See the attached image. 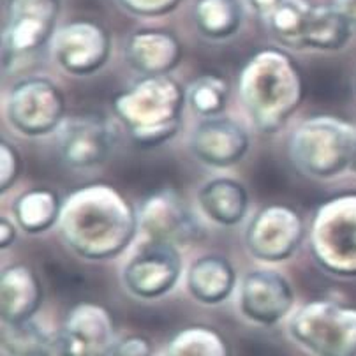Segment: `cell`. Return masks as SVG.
I'll use <instances>...</instances> for the list:
<instances>
[{"label":"cell","instance_id":"cell-26","mask_svg":"<svg viewBox=\"0 0 356 356\" xmlns=\"http://www.w3.org/2000/svg\"><path fill=\"white\" fill-rule=\"evenodd\" d=\"M187 106L201 118L219 117L226 110L229 85L222 76L203 74L187 87Z\"/></svg>","mask_w":356,"mask_h":356},{"label":"cell","instance_id":"cell-35","mask_svg":"<svg viewBox=\"0 0 356 356\" xmlns=\"http://www.w3.org/2000/svg\"><path fill=\"white\" fill-rule=\"evenodd\" d=\"M351 170L356 171V148H355V154H353V161H351Z\"/></svg>","mask_w":356,"mask_h":356},{"label":"cell","instance_id":"cell-10","mask_svg":"<svg viewBox=\"0 0 356 356\" xmlns=\"http://www.w3.org/2000/svg\"><path fill=\"white\" fill-rule=\"evenodd\" d=\"M182 270V256L177 245L147 240L124 266L122 281L125 289L136 298L156 300L178 284Z\"/></svg>","mask_w":356,"mask_h":356},{"label":"cell","instance_id":"cell-9","mask_svg":"<svg viewBox=\"0 0 356 356\" xmlns=\"http://www.w3.org/2000/svg\"><path fill=\"white\" fill-rule=\"evenodd\" d=\"M303 220L293 207L266 205L254 213L245 229V247L259 261L281 263L296 252L303 240Z\"/></svg>","mask_w":356,"mask_h":356},{"label":"cell","instance_id":"cell-25","mask_svg":"<svg viewBox=\"0 0 356 356\" xmlns=\"http://www.w3.org/2000/svg\"><path fill=\"white\" fill-rule=\"evenodd\" d=\"M312 4L307 0H284L266 18L268 31L279 44L291 49H303V34Z\"/></svg>","mask_w":356,"mask_h":356},{"label":"cell","instance_id":"cell-34","mask_svg":"<svg viewBox=\"0 0 356 356\" xmlns=\"http://www.w3.org/2000/svg\"><path fill=\"white\" fill-rule=\"evenodd\" d=\"M334 6L356 27V0H335Z\"/></svg>","mask_w":356,"mask_h":356},{"label":"cell","instance_id":"cell-23","mask_svg":"<svg viewBox=\"0 0 356 356\" xmlns=\"http://www.w3.org/2000/svg\"><path fill=\"white\" fill-rule=\"evenodd\" d=\"M193 15L203 38L222 41L235 35L242 25V0H196Z\"/></svg>","mask_w":356,"mask_h":356},{"label":"cell","instance_id":"cell-12","mask_svg":"<svg viewBox=\"0 0 356 356\" xmlns=\"http://www.w3.org/2000/svg\"><path fill=\"white\" fill-rule=\"evenodd\" d=\"M138 220L148 242H166L178 247L180 243H191L201 236L196 217L177 191L164 189L152 193L143 201Z\"/></svg>","mask_w":356,"mask_h":356},{"label":"cell","instance_id":"cell-8","mask_svg":"<svg viewBox=\"0 0 356 356\" xmlns=\"http://www.w3.org/2000/svg\"><path fill=\"white\" fill-rule=\"evenodd\" d=\"M64 94L48 78H25L9 90L6 115L23 136L39 138L55 133L64 124Z\"/></svg>","mask_w":356,"mask_h":356},{"label":"cell","instance_id":"cell-31","mask_svg":"<svg viewBox=\"0 0 356 356\" xmlns=\"http://www.w3.org/2000/svg\"><path fill=\"white\" fill-rule=\"evenodd\" d=\"M152 342L143 335H129L117 342L110 356H152Z\"/></svg>","mask_w":356,"mask_h":356},{"label":"cell","instance_id":"cell-17","mask_svg":"<svg viewBox=\"0 0 356 356\" xmlns=\"http://www.w3.org/2000/svg\"><path fill=\"white\" fill-rule=\"evenodd\" d=\"M42 302V286L38 273L25 263H16L2 272L0 279V318L2 323L34 319Z\"/></svg>","mask_w":356,"mask_h":356},{"label":"cell","instance_id":"cell-21","mask_svg":"<svg viewBox=\"0 0 356 356\" xmlns=\"http://www.w3.org/2000/svg\"><path fill=\"white\" fill-rule=\"evenodd\" d=\"M351 23L335 6L318 4L309 11L303 46L318 51H335L348 42Z\"/></svg>","mask_w":356,"mask_h":356},{"label":"cell","instance_id":"cell-15","mask_svg":"<svg viewBox=\"0 0 356 356\" xmlns=\"http://www.w3.org/2000/svg\"><path fill=\"white\" fill-rule=\"evenodd\" d=\"M249 134L233 118H203L191 134L189 147L200 163L210 168H232L249 152Z\"/></svg>","mask_w":356,"mask_h":356},{"label":"cell","instance_id":"cell-24","mask_svg":"<svg viewBox=\"0 0 356 356\" xmlns=\"http://www.w3.org/2000/svg\"><path fill=\"white\" fill-rule=\"evenodd\" d=\"M166 356H232L224 335L210 326H187L170 339Z\"/></svg>","mask_w":356,"mask_h":356},{"label":"cell","instance_id":"cell-11","mask_svg":"<svg viewBox=\"0 0 356 356\" xmlns=\"http://www.w3.org/2000/svg\"><path fill=\"white\" fill-rule=\"evenodd\" d=\"M51 54L58 67L72 76H90L106 65L111 38L106 29L90 19H76L57 29Z\"/></svg>","mask_w":356,"mask_h":356},{"label":"cell","instance_id":"cell-30","mask_svg":"<svg viewBox=\"0 0 356 356\" xmlns=\"http://www.w3.org/2000/svg\"><path fill=\"white\" fill-rule=\"evenodd\" d=\"M182 0H120V4L133 15L154 18L175 11Z\"/></svg>","mask_w":356,"mask_h":356},{"label":"cell","instance_id":"cell-32","mask_svg":"<svg viewBox=\"0 0 356 356\" xmlns=\"http://www.w3.org/2000/svg\"><path fill=\"white\" fill-rule=\"evenodd\" d=\"M242 2L247 6V8L252 9L256 15H261L265 16V18H268V16L279 8L284 0H242Z\"/></svg>","mask_w":356,"mask_h":356},{"label":"cell","instance_id":"cell-4","mask_svg":"<svg viewBox=\"0 0 356 356\" xmlns=\"http://www.w3.org/2000/svg\"><path fill=\"white\" fill-rule=\"evenodd\" d=\"M355 131L334 117H312L293 131L289 156L296 170L311 178H332L351 166Z\"/></svg>","mask_w":356,"mask_h":356},{"label":"cell","instance_id":"cell-13","mask_svg":"<svg viewBox=\"0 0 356 356\" xmlns=\"http://www.w3.org/2000/svg\"><path fill=\"white\" fill-rule=\"evenodd\" d=\"M57 148L60 159L72 170L97 168L113 150V131L104 118L80 115L58 127Z\"/></svg>","mask_w":356,"mask_h":356},{"label":"cell","instance_id":"cell-7","mask_svg":"<svg viewBox=\"0 0 356 356\" xmlns=\"http://www.w3.org/2000/svg\"><path fill=\"white\" fill-rule=\"evenodd\" d=\"M60 0H9L2 34V65L11 71L18 62L41 54L57 32Z\"/></svg>","mask_w":356,"mask_h":356},{"label":"cell","instance_id":"cell-16","mask_svg":"<svg viewBox=\"0 0 356 356\" xmlns=\"http://www.w3.org/2000/svg\"><path fill=\"white\" fill-rule=\"evenodd\" d=\"M125 60L141 76H166L182 60V44L163 29H141L125 42Z\"/></svg>","mask_w":356,"mask_h":356},{"label":"cell","instance_id":"cell-6","mask_svg":"<svg viewBox=\"0 0 356 356\" xmlns=\"http://www.w3.org/2000/svg\"><path fill=\"white\" fill-rule=\"evenodd\" d=\"M289 334L314 356H356V309L312 300L293 316Z\"/></svg>","mask_w":356,"mask_h":356},{"label":"cell","instance_id":"cell-18","mask_svg":"<svg viewBox=\"0 0 356 356\" xmlns=\"http://www.w3.org/2000/svg\"><path fill=\"white\" fill-rule=\"evenodd\" d=\"M64 326L88 349V356H110L117 346L113 316L99 303L81 302L69 311Z\"/></svg>","mask_w":356,"mask_h":356},{"label":"cell","instance_id":"cell-29","mask_svg":"<svg viewBox=\"0 0 356 356\" xmlns=\"http://www.w3.org/2000/svg\"><path fill=\"white\" fill-rule=\"evenodd\" d=\"M0 193L4 194L11 189L22 173V157L18 150L9 141H0Z\"/></svg>","mask_w":356,"mask_h":356},{"label":"cell","instance_id":"cell-2","mask_svg":"<svg viewBox=\"0 0 356 356\" xmlns=\"http://www.w3.org/2000/svg\"><path fill=\"white\" fill-rule=\"evenodd\" d=\"M238 94L256 129L275 134L302 104L305 95L302 71L282 49H258L240 71Z\"/></svg>","mask_w":356,"mask_h":356},{"label":"cell","instance_id":"cell-20","mask_svg":"<svg viewBox=\"0 0 356 356\" xmlns=\"http://www.w3.org/2000/svg\"><path fill=\"white\" fill-rule=\"evenodd\" d=\"M197 203L212 222L224 227L238 226L249 210L247 189L233 178H213L201 187Z\"/></svg>","mask_w":356,"mask_h":356},{"label":"cell","instance_id":"cell-22","mask_svg":"<svg viewBox=\"0 0 356 356\" xmlns=\"http://www.w3.org/2000/svg\"><path fill=\"white\" fill-rule=\"evenodd\" d=\"M62 205L64 203L55 191L32 189L16 197L13 213L23 232L29 235H41L58 224Z\"/></svg>","mask_w":356,"mask_h":356},{"label":"cell","instance_id":"cell-1","mask_svg":"<svg viewBox=\"0 0 356 356\" xmlns=\"http://www.w3.org/2000/svg\"><path fill=\"white\" fill-rule=\"evenodd\" d=\"M65 245L87 261H106L124 252L140 229L138 212L111 186L94 184L69 194L58 219Z\"/></svg>","mask_w":356,"mask_h":356},{"label":"cell","instance_id":"cell-27","mask_svg":"<svg viewBox=\"0 0 356 356\" xmlns=\"http://www.w3.org/2000/svg\"><path fill=\"white\" fill-rule=\"evenodd\" d=\"M48 337L34 319L2 323V349L9 356H42Z\"/></svg>","mask_w":356,"mask_h":356},{"label":"cell","instance_id":"cell-14","mask_svg":"<svg viewBox=\"0 0 356 356\" xmlns=\"http://www.w3.org/2000/svg\"><path fill=\"white\" fill-rule=\"evenodd\" d=\"M240 312L249 321L272 326L284 319L295 303L289 281L275 270H250L240 281Z\"/></svg>","mask_w":356,"mask_h":356},{"label":"cell","instance_id":"cell-3","mask_svg":"<svg viewBox=\"0 0 356 356\" xmlns=\"http://www.w3.org/2000/svg\"><path fill=\"white\" fill-rule=\"evenodd\" d=\"M186 104L187 92L170 74L141 76L113 99V111L134 143L156 148L177 136Z\"/></svg>","mask_w":356,"mask_h":356},{"label":"cell","instance_id":"cell-19","mask_svg":"<svg viewBox=\"0 0 356 356\" xmlns=\"http://www.w3.org/2000/svg\"><path fill=\"white\" fill-rule=\"evenodd\" d=\"M236 272L222 256L209 254L191 263L187 270V289L191 296L205 305H219L232 296Z\"/></svg>","mask_w":356,"mask_h":356},{"label":"cell","instance_id":"cell-5","mask_svg":"<svg viewBox=\"0 0 356 356\" xmlns=\"http://www.w3.org/2000/svg\"><path fill=\"white\" fill-rule=\"evenodd\" d=\"M312 259L332 275L356 273V200L328 197L312 213L309 229Z\"/></svg>","mask_w":356,"mask_h":356},{"label":"cell","instance_id":"cell-28","mask_svg":"<svg viewBox=\"0 0 356 356\" xmlns=\"http://www.w3.org/2000/svg\"><path fill=\"white\" fill-rule=\"evenodd\" d=\"M42 356H88V349L71 330L62 326L48 337Z\"/></svg>","mask_w":356,"mask_h":356},{"label":"cell","instance_id":"cell-33","mask_svg":"<svg viewBox=\"0 0 356 356\" xmlns=\"http://www.w3.org/2000/svg\"><path fill=\"white\" fill-rule=\"evenodd\" d=\"M16 240V226L8 219V217H2L0 219V247L2 250L9 249V247L15 243Z\"/></svg>","mask_w":356,"mask_h":356}]
</instances>
